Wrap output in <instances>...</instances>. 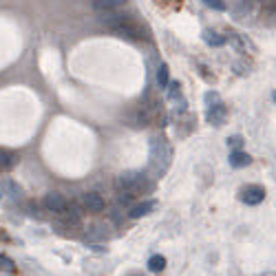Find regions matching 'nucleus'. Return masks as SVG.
<instances>
[{"label":"nucleus","mask_w":276,"mask_h":276,"mask_svg":"<svg viewBox=\"0 0 276 276\" xmlns=\"http://www.w3.org/2000/svg\"><path fill=\"white\" fill-rule=\"evenodd\" d=\"M170 100H175V97L177 95H179V84H177V82H173V84H170Z\"/></svg>","instance_id":"obj_18"},{"label":"nucleus","mask_w":276,"mask_h":276,"mask_svg":"<svg viewBox=\"0 0 276 276\" xmlns=\"http://www.w3.org/2000/svg\"><path fill=\"white\" fill-rule=\"evenodd\" d=\"M124 3H126V0H95L93 7H95V11H100V14H106V11L120 9Z\"/></svg>","instance_id":"obj_8"},{"label":"nucleus","mask_w":276,"mask_h":276,"mask_svg":"<svg viewBox=\"0 0 276 276\" xmlns=\"http://www.w3.org/2000/svg\"><path fill=\"white\" fill-rule=\"evenodd\" d=\"M82 204L89 212H102L104 210V199L97 192H87L82 194Z\"/></svg>","instance_id":"obj_6"},{"label":"nucleus","mask_w":276,"mask_h":276,"mask_svg":"<svg viewBox=\"0 0 276 276\" xmlns=\"http://www.w3.org/2000/svg\"><path fill=\"white\" fill-rule=\"evenodd\" d=\"M120 204H124V206H128L131 204V199H133V194L131 192H126V190H120Z\"/></svg>","instance_id":"obj_16"},{"label":"nucleus","mask_w":276,"mask_h":276,"mask_svg":"<svg viewBox=\"0 0 276 276\" xmlns=\"http://www.w3.org/2000/svg\"><path fill=\"white\" fill-rule=\"evenodd\" d=\"M157 84H159V89L168 87V64H159V69H157Z\"/></svg>","instance_id":"obj_12"},{"label":"nucleus","mask_w":276,"mask_h":276,"mask_svg":"<svg viewBox=\"0 0 276 276\" xmlns=\"http://www.w3.org/2000/svg\"><path fill=\"white\" fill-rule=\"evenodd\" d=\"M18 164V155L7 150H0V170H11Z\"/></svg>","instance_id":"obj_10"},{"label":"nucleus","mask_w":276,"mask_h":276,"mask_svg":"<svg viewBox=\"0 0 276 276\" xmlns=\"http://www.w3.org/2000/svg\"><path fill=\"white\" fill-rule=\"evenodd\" d=\"M117 188L131 192L133 197H137V194L150 190V183H148V177L144 173H139V170H128V173H122L117 177Z\"/></svg>","instance_id":"obj_1"},{"label":"nucleus","mask_w":276,"mask_h":276,"mask_svg":"<svg viewBox=\"0 0 276 276\" xmlns=\"http://www.w3.org/2000/svg\"><path fill=\"white\" fill-rule=\"evenodd\" d=\"M170 155H173V152H170V148L166 146L164 139H159V137L152 139V144H150V170L157 177L166 173V168H168V164H170Z\"/></svg>","instance_id":"obj_2"},{"label":"nucleus","mask_w":276,"mask_h":276,"mask_svg":"<svg viewBox=\"0 0 276 276\" xmlns=\"http://www.w3.org/2000/svg\"><path fill=\"white\" fill-rule=\"evenodd\" d=\"M7 188L11 190V194H14V197L18 199V197H20V190H18V186H16V183L14 181H7Z\"/></svg>","instance_id":"obj_19"},{"label":"nucleus","mask_w":276,"mask_h":276,"mask_svg":"<svg viewBox=\"0 0 276 276\" xmlns=\"http://www.w3.org/2000/svg\"><path fill=\"white\" fill-rule=\"evenodd\" d=\"M164 267H166V259H164V256H159V254L150 256V261H148V269H150V272H162Z\"/></svg>","instance_id":"obj_13"},{"label":"nucleus","mask_w":276,"mask_h":276,"mask_svg":"<svg viewBox=\"0 0 276 276\" xmlns=\"http://www.w3.org/2000/svg\"><path fill=\"white\" fill-rule=\"evenodd\" d=\"M155 208H157V201L148 199V201H142V204L133 206L128 214H131V219H142V217H146V214H150V210H155Z\"/></svg>","instance_id":"obj_7"},{"label":"nucleus","mask_w":276,"mask_h":276,"mask_svg":"<svg viewBox=\"0 0 276 276\" xmlns=\"http://www.w3.org/2000/svg\"><path fill=\"white\" fill-rule=\"evenodd\" d=\"M225 35H219L217 31H210V29H208V31H204V42L206 45H210V47H223L225 45Z\"/></svg>","instance_id":"obj_11"},{"label":"nucleus","mask_w":276,"mask_h":276,"mask_svg":"<svg viewBox=\"0 0 276 276\" xmlns=\"http://www.w3.org/2000/svg\"><path fill=\"white\" fill-rule=\"evenodd\" d=\"M241 144H243V139L239 137V135H234V137H228V146H232V148H241Z\"/></svg>","instance_id":"obj_17"},{"label":"nucleus","mask_w":276,"mask_h":276,"mask_svg":"<svg viewBox=\"0 0 276 276\" xmlns=\"http://www.w3.org/2000/svg\"><path fill=\"white\" fill-rule=\"evenodd\" d=\"M45 206H47V210L49 212H55V214H62L66 210V199L62 197L60 192H49L47 197H45Z\"/></svg>","instance_id":"obj_4"},{"label":"nucleus","mask_w":276,"mask_h":276,"mask_svg":"<svg viewBox=\"0 0 276 276\" xmlns=\"http://www.w3.org/2000/svg\"><path fill=\"white\" fill-rule=\"evenodd\" d=\"M252 159H250L248 152H243V150H234L230 155V166L232 168H243V166H248Z\"/></svg>","instance_id":"obj_9"},{"label":"nucleus","mask_w":276,"mask_h":276,"mask_svg":"<svg viewBox=\"0 0 276 276\" xmlns=\"http://www.w3.org/2000/svg\"><path fill=\"white\" fill-rule=\"evenodd\" d=\"M0 269H7V272H14L16 265H14V261L7 259V256H0Z\"/></svg>","instance_id":"obj_14"},{"label":"nucleus","mask_w":276,"mask_h":276,"mask_svg":"<svg viewBox=\"0 0 276 276\" xmlns=\"http://www.w3.org/2000/svg\"><path fill=\"white\" fill-rule=\"evenodd\" d=\"M206 7L210 9H217V11H225V3H221V0H204Z\"/></svg>","instance_id":"obj_15"},{"label":"nucleus","mask_w":276,"mask_h":276,"mask_svg":"<svg viewBox=\"0 0 276 276\" xmlns=\"http://www.w3.org/2000/svg\"><path fill=\"white\" fill-rule=\"evenodd\" d=\"M274 102H276V91H274Z\"/></svg>","instance_id":"obj_21"},{"label":"nucleus","mask_w":276,"mask_h":276,"mask_svg":"<svg viewBox=\"0 0 276 276\" xmlns=\"http://www.w3.org/2000/svg\"><path fill=\"white\" fill-rule=\"evenodd\" d=\"M263 199H265V190L259 186H248L245 190H241V201L248 206H259Z\"/></svg>","instance_id":"obj_3"},{"label":"nucleus","mask_w":276,"mask_h":276,"mask_svg":"<svg viewBox=\"0 0 276 276\" xmlns=\"http://www.w3.org/2000/svg\"><path fill=\"white\" fill-rule=\"evenodd\" d=\"M206 117L214 126H223L225 124V117H228V108H225L221 102H217L214 106H208V115H206Z\"/></svg>","instance_id":"obj_5"},{"label":"nucleus","mask_w":276,"mask_h":276,"mask_svg":"<svg viewBox=\"0 0 276 276\" xmlns=\"http://www.w3.org/2000/svg\"><path fill=\"white\" fill-rule=\"evenodd\" d=\"M217 100H219V95H217V93H208V95H206V102L210 104V106H212V102H217Z\"/></svg>","instance_id":"obj_20"}]
</instances>
